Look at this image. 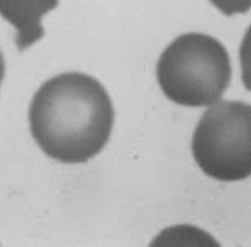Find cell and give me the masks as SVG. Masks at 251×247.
Returning a JSON list of instances; mask_svg holds the SVG:
<instances>
[{"instance_id": "cell-1", "label": "cell", "mask_w": 251, "mask_h": 247, "mask_svg": "<svg viewBox=\"0 0 251 247\" xmlns=\"http://www.w3.org/2000/svg\"><path fill=\"white\" fill-rule=\"evenodd\" d=\"M28 120L31 137L45 155L61 163H84L109 140L114 107L100 81L73 71L40 86Z\"/></svg>"}, {"instance_id": "cell-2", "label": "cell", "mask_w": 251, "mask_h": 247, "mask_svg": "<svg viewBox=\"0 0 251 247\" xmlns=\"http://www.w3.org/2000/svg\"><path fill=\"white\" fill-rule=\"evenodd\" d=\"M157 81L165 97L178 106H213L230 86V55L210 35H180L160 55Z\"/></svg>"}, {"instance_id": "cell-3", "label": "cell", "mask_w": 251, "mask_h": 247, "mask_svg": "<svg viewBox=\"0 0 251 247\" xmlns=\"http://www.w3.org/2000/svg\"><path fill=\"white\" fill-rule=\"evenodd\" d=\"M192 154L205 175L218 181L251 177V106L218 101L200 117Z\"/></svg>"}, {"instance_id": "cell-4", "label": "cell", "mask_w": 251, "mask_h": 247, "mask_svg": "<svg viewBox=\"0 0 251 247\" xmlns=\"http://www.w3.org/2000/svg\"><path fill=\"white\" fill-rule=\"evenodd\" d=\"M58 3L60 0H0V17L17 30L15 45L20 51L43 38L42 19Z\"/></svg>"}, {"instance_id": "cell-5", "label": "cell", "mask_w": 251, "mask_h": 247, "mask_svg": "<svg viewBox=\"0 0 251 247\" xmlns=\"http://www.w3.org/2000/svg\"><path fill=\"white\" fill-rule=\"evenodd\" d=\"M154 244H212L217 246L212 237L207 232L200 231L197 227L190 226H180V227H172L167 229L154 241Z\"/></svg>"}, {"instance_id": "cell-6", "label": "cell", "mask_w": 251, "mask_h": 247, "mask_svg": "<svg viewBox=\"0 0 251 247\" xmlns=\"http://www.w3.org/2000/svg\"><path fill=\"white\" fill-rule=\"evenodd\" d=\"M240 63H241V81L245 88L251 92V25L246 30L243 42L240 46Z\"/></svg>"}, {"instance_id": "cell-7", "label": "cell", "mask_w": 251, "mask_h": 247, "mask_svg": "<svg viewBox=\"0 0 251 247\" xmlns=\"http://www.w3.org/2000/svg\"><path fill=\"white\" fill-rule=\"evenodd\" d=\"M210 3L228 17L246 13L251 8V0H210Z\"/></svg>"}, {"instance_id": "cell-8", "label": "cell", "mask_w": 251, "mask_h": 247, "mask_svg": "<svg viewBox=\"0 0 251 247\" xmlns=\"http://www.w3.org/2000/svg\"><path fill=\"white\" fill-rule=\"evenodd\" d=\"M3 76H5V61H3L2 51H0V84L3 81Z\"/></svg>"}]
</instances>
